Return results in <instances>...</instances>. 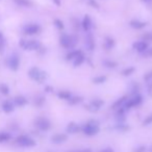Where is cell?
<instances>
[{
    "label": "cell",
    "mask_w": 152,
    "mask_h": 152,
    "mask_svg": "<svg viewBox=\"0 0 152 152\" xmlns=\"http://www.w3.org/2000/svg\"><path fill=\"white\" fill-rule=\"evenodd\" d=\"M81 130L87 137H94L100 131V125L99 122L96 120H90L88 121L83 126L81 127Z\"/></svg>",
    "instance_id": "6da1fadb"
},
{
    "label": "cell",
    "mask_w": 152,
    "mask_h": 152,
    "mask_svg": "<svg viewBox=\"0 0 152 152\" xmlns=\"http://www.w3.org/2000/svg\"><path fill=\"white\" fill-rule=\"evenodd\" d=\"M59 43L66 49H72L75 47L77 43V38L75 36H68L66 34H63L59 38Z\"/></svg>",
    "instance_id": "7a4b0ae2"
},
{
    "label": "cell",
    "mask_w": 152,
    "mask_h": 152,
    "mask_svg": "<svg viewBox=\"0 0 152 152\" xmlns=\"http://www.w3.org/2000/svg\"><path fill=\"white\" fill-rule=\"evenodd\" d=\"M28 75H29V77L32 79V80L37 81V83H44L45 79H46V73L36 67L31 68V69L29 70Z\"/></svg>",
    "instance_id": "3957f363"
},
{
    "label": "cell",
    "mask_w": 152,
    "mask_h": 152,
    "mask_svg": "<svg viewBox=\"0 0 152 152\" xmlns=\"http://www.w3.org/2000/svg\"><path fill=\"white\" fill-rule=\"evenodd\" d=\"M142 101H143V97H142L139 93L134 94V95H132V97H130V98L128 97L127 101L125 102V104L123 105V108L127 112V110H129L130 108L139 106L140 104L142 103Z\"/></svg>",
    "instance_id": "277c9868"
},
{
    "label": "cell",
    "mask_w": 152,
    "mask_h": 152,
    "mask_svg": "<svg viewBox=\"0 0 152 152\" xmlns=\"http://www.w3.org/2000/svg\"><path fill=\"white\" fill-rule=\"evenodd\" d=\"M16 143L17 145H19L20 147H25V148H30V147H34L36 146V141H34L32 137H28V135L22 134L16 139Z\"/></svg>",
    "instance_id": "5b68a950"
},
{
    "label": "cell",
    "mask_w": 152,
    "mask_h": 152,
    "mask_svg": "<svg viewBox=\"0 0 152 152\" xmlns=\"http://www.w3.org/2000/svg\"><path fill=\"white\" fill-rule=\"evenodd\" d=\"M19 45L25 50H39L41 48V44L36 40H21Z\"/></svg>",
    "instance_id": "8992f818"
},
{
    "label": "cell",
    "mask_w": 152,
    "mask_h": 152,
    "mask_svg": "<svg viewBox=\"0 0 152 152\" xmlns=\"http://www.w3.org/2000/svg\"><path fill=\"white\" fill-rule=\"evenodd\" d=\"M34 126L41 131H47L51 128V123L47 118L40 117L34 121Z\"/></svg>",
    "instance_id": "52a82bcc"
},
{
    "label": "cell",
    "mask_w": 152,
    "mask_h": 152,
    "mask_svg": "<svg viewBox=\"0 0 152 152\" xmlns=\"http://www.w3.org/2000/svg\"><path fill=\"white\" fill-rule=\"evenodd\" d=\"M41 31V27L40 25L34 23H30L27 24L23 27V32L27 36H34V34H38Z\"/></svg>",
    "instance_id": "ba28073f"
},
{
    "label": "cell",
    "mask_w": 152,
    "mask_h": 152,
    "mask_svg": "<svg viewBox=\"0 0 152 152\" xmlns=\"http://www.w3.org/2000/svg\"><path fill=\"white\" fill-rule=\"evenodd\" d=\"M7 67L10 68L11 70L13 71H16V70L19 69V66H20V58L17 54H13L11 56H9L7 61Z\"/></svg>",
    "instance_id": "9c48e42d"
},
{
    "label": "cell",
    "mask_w": 152,
    "mask_h": 152,
    "mask_svg": "<svg viewBox=\"0 0 152 152\" xmlns=\"http://www.w3.org/2000/svg\"><path fill=\"white\" fill-rule=\"evenodd\" d=\"M104 102L102 101L101 99H93L91 102H90L89 105H86V108H87L89 112L91 113H96L98 112V110H100V107H101L102 105H103Z\"/></svg>",
    "instance_id": "30bf717a"
},
{
    "label": "cell",
    "mask_w": 152,
    "mask_h": 152,
    "mask_svg": "<svg viewBox=\"0 0 152 152\" xmlns=\"http://www.w3.org/2000/svg\"><path fill=\"white\" fill-rule=\"evenodd\" d=\"M133 49L139 53H145L148 49V43L145 41H137L133 44Z\"/></svg>",
    "instance_id": "8fae6325"
},
{
    "label": "cell",
    "mask_w": 152,
    "mask_h": 152,
    "mask_svg": "<svg viewBox=\"0 0 152 152\" xmlns=\"http://www.w3.org/2000/svg\"><path fill=\"white\" fill-rule=\"evenodd\" d=\"M67 140H68V135L66 133H56V134L51 137V142L53 144H56V145L65 143Z\"/></svg>",
    "instance_id": "7c38bea8"
},
{
    "label": "cell",
    "mask_w": 152,
    "mask_h": 152,
    "mask_svg": "<svg viewBox=\"0 0 152 152\" xmlns=\"http://www.w3.org/2000/svg\"><path fill=\"white\" fill-rule=\"evenodd\" d=\"M80 130H81V127L75 122H70L67 125V127H66V131L69 134H75V133L79 132Z\"/></svg>",
    "instance_id": "4fadbf2b"
},
{
    "label": "cell",
    "mask_w": 152,
    "mask_h": 152,
    "mask_svg": "<svg viewBox=\"0 0 152 152\" xmlns=\"http://www.w3.org/2000/svg\"><path fill=\"white\" fill-rule=\"evenodd\" d=\"M1 107H2L3 112L12 113V112H14L16 105H15V103H14V101H11V100H5V101L2 103V105H1Z\"/></svg>",
    "instance_id": "5bb4252c"
},
{
    "label": "cell",
    "mask_w": 152,
    "mask_h": 152,
    "mask_svg": "<svg viewBox=\"0 0 152 152\" xmlns=\"http://www.w3.org/2000/svg\"><path fill=\"white\" fill-rule=\"evenodd\" d=\"M127 99H128V96H123L122 98L118 99L114 104H113L112 108H113V110H119V108L123 107V105H124L125 102L127 101Z\"/></svg>",
    "instance_id": "9a60e30c"
},
{
    "label": "cell",
    "mask_w": 152,
    "mask_h": 152,
    "mask_svg": "<svg viewBox=\"0 0 152 152\" xmlns=\"http://www.w3.org/2000/svg\"><path fill=\"white\" fill-rule=\"evenodd\" d=\"M81 25H83V28L86 30V31H90V29L92 28V20H91V18H90L89 15L85 16Z\"/></svg>",
    "instance_id": "2e32d148"
},
{
    "label": "cell",
    "mask_w": 152,
    "mask_h": 152,
    "mask_svg": "<svg viewBox=\"0 0 152 152\" xmlns=\"http://www.w3.org/2000/svg\"><path fill=\"white\" fill-rule=\"evenodd\" d=\"M86 46L90 51L94 50V48H95V42H94V38L91 34H89L86 37Z\"/></svg>",
    "instance_id": "e0dca14e"
},
{
    "label": "cell",
    "mask_w": 152,
    "mask_h": 152,
    "mask_svg": "<svg viewBox=\"0 0 152 152\" xmlns=\"http://www.w3.org/2000/svg\"><path fill=\"white\" fill-rule=\"evenodd\" d=\"M129 25L134 29H142V28L146 27V22L140 21V20H131Z\"/></svg>",
    "instance_id": "ac0fdd59"
},
{
    "label": "cell",
    "mask_w": 152,
    "mask_h": 152,
    "mask_svg": "<svg viewBox=\"0 0 152 152\" xmlns=\"http://www.w3.org/2000/svg\"><path fill=\"white\" fill-rule=\"evenodd\" d=\"M83 52L81 50H78V49H74V50H71L67 55H66V59L67 61H74L76 57L78 56L80 53Z\"/></svg>",
    "instance_id": "d6986e66"
},
{
    "label": "cell",
    "mask_w": 152,
    "mask_h": 152,
    "mask_svg": "<svg viewBox=\"0 0 152 152\" xmlns=\"http://www.w3.org/2000/svg\"><path fill=\"white\" fill-rule=\"evenodd\" d=\"M14 103H15L16 106L21 107V106H24L27 104V99H26L24 96H17V97L14 99Z\"/></svg>",
    "instance_id": "ffe728a7"
},
{
    "label": "cell",
    "mask_w": 152,
    "mask_h": 152,
    "mask_svg": "<svg viewBox=\"0 0 152 152\" xmlns=\"http://www.w3.org/2000/svg\"><path fill=\"white\" fill-rule=\"evenodd\" d=\"M115 46V41L113 38H110V37H106L105 38V41H104V44H103V47L106 49V50H110V49H113Z\"/></svg>",
    "instance_id": "44dd1931"
},
{
    "label": "cell",
    "mask_w": 152,
    "mask_h": 152,
    "mask_svg": "<svg viewBox=\"0 0 152 152\" xmlns=\"http://www.w3.org/2000/svg\"><path fill=\"white\" fill-rule=\"evenodd\" d=\"M57 97L59 99H63V100H66V101H69L72 97V94L70 93L69 91H59L57 93Z\"/></svg>",
    "instance_id": "7402d4cb"
},
{
    "label": "cell",
    "mask_w": 152,
    "mask_h": 152,
    "mask_svg": "<svg viewBox=\"0 0 152 152\" xmlns=\"http://www.w3.org/2000/svg\"><path fill=\"white\" fill-rule=\"evenodd\" d=\"M86 57H85V54H83V52L80 53V54L78 55V56L76 57L75 59L73 61V65L74 67H79V66H81L83 64V61H85Z\"/></svg>",
    "instance_id": "603a6c76"
},
{
    "label": "cell",
    "mask_w": 152,
    "mask_h": 152,
    "mask_svg": "<svg viewBox=\"0 0 152 152\" xmlns=\"http://www.w3.org/2000/svg\"><path fill=\"white\" fill-rule=\"evenodd\" d=\"M15 1L16 4L20 5L22 7H31V2H30L29 0H14Z\"/></svg>",
    "instance_id": "cb8c5ba5"
},
{
    "label": "cell",
    "mask_w": 152,
    "mask_h": 152,
    "mask_svg": "<svg viewBox=\"0 0 152 152\" xmlns=\"http://www.w3.org/2000/svg\"><path fill=\"white\" fill-rule=\"evenodd\" d=\"M81 101H83V97H81V96H72L71 99L68 102H69L71 105H76V104L80 103Z\"/></svg>",
    "instance_id": "d4e9b609"
},
{
    "label": "cell",
    "mask_w": 152,
    "mask_h": 152,
    "mask_svg": "<svg viewBox=\"0 0 152 152\" xmlns=\"http://www.w3.org/2000/svg\"><path fill=\"white\" fill-rule=\"evenodd\" d=\"M106 76L104 75H99V76H96L95 78H93V83H96V85H101V83H104L106 81Z\"/></svg>",
    "instance_id": "484cf974"
},
{
    "label": "cell",
    "mask_w": 152,
    "mask_h": 152,
    "mask_svg": "<svg viewBox=\"0 0 152 152\" xmlns=\"http://www.w3.org/2000/svg\"><path fill=\"white\" fill-rule=\"evenodd\" d=\"M103 66L106 68H108V69H114V68H116L117 66H118V64H117V61H110V59H106V61H103Z\"/></svg>",
    "instance_id": "4316f807"
},
{
    "label": "cell",
    "mask_w": 152,
    "mask_h": 152,
    "mask_svg": "<svg viewBox=\"0 0 152 152\" xmlns=\"http://www.w3.org/2000/svg\"><path fill=\"white\" fill-rule=\"evenodd\" d=\"M11 139V134L5 131H2V132H0V143H5L7 142L9 140Z\"/></svg>",
    "instance_id": "83f0119b"
},
{
    "label": "cell",
    "mask_w": 152,
    "mask_h": 152,
    "mask_svg": "<svg viewBox=\"0 0 152 152\" xmlns=\"http://www.w3.org/2000/svg\"><path fill=\"white\" fill-rule=\"evenodd\" d=\"M134 71H135V69L133 67L125 68V69L122 71V75L123 76H129V75H131V74H133V72Z\"/></svg>",
    "instance_id": "f1b7e54d"
},
{
    "label": "cell",
    "mask_w": 152,
    "mask_h": 152,
    "mask_svg": "<svg viewBox=\"0 0 152 152\" xmlns=\"http://www.w3.org/2000/svg\"><path fill=\"white\" fill-rule=\"evenodd\" d=\"M142 40L147 43L152 42V31H148V32H146V34H144L143 37H142Z\"/></svg>",
    "instance_id": "f546056e"
},
{
    "label": "cell",
    "mask_w": 152,
    "mask_h": 152,
    "mask_svg": "<svg viewBox=\"0 0 152 152\" xmlns=\"http://www.w3.org/2000/svg\"><path fill=\"white\" fill-rule=\"evenodd\" d=\"M0 93L3 94V95H7L10 93V88L5 83H1L0 85Z\"/></svg>",
    "instance_id": "4dcf8cb0"
},
{
    "label": "cell",
    "mask_w": 152,
    "mask_h": 152,
    "mask_svg": "<svg viewBox=\"0 0 152 152\" xmlns=\"http://www.w3.org/2000/svg\"><path fill=\"white\" fill-rule=\"evenodd\" d=\"M44 103H45V98L43 96H38L36 98V100H34V104L37 106H42Z\"/></svg>",
    "instance_id": "1f68e13d"
},
{
    "label": "cell",
    "mask_w": 152,
    "mask_h": 152,
    "mask_svg": "<svg viewBox=\"0 0 152 152\" xmlns=\"http://www.w3.org/2000/svg\"><path fill=\"white\" fill-rule=\"evenodd\" d=\"M144 80H145V83H147V85H149V83H152V71H150L145 74V76H144Z\"/></svg>",
    "instance_id": "d6a6232c"
},
{
    "label": "cell",
    "mask_w": 152,
    "mask_h": 152,
    "mask_svg": "<svg viewBox=\"0 0 152 152\" xmlns=\"http://www.w3.org/2000/svg\"><path fill=\"white\" fill-rule=\"evenodd\" d=\"M142 124H143V126H148V125L152 124V114L148 115V116L144 119V121H143Z\"/></svg>",
    "instance_id": "836d02e7"
},
{
    "label": "cell",
    "mask_w": 152,
    "mask_h": 152,
    "mask_svg": "<svg viewBox=\"0 0 152 152\" xmlns=\"http://www.w3.org/2000/svg\"><path fill=\"white\" fill-rule=\"evenodd\" d=\"M117 129L120 131H127L129 129V126L125 125L124 123H119V124L117 125Z\"/></svg>",
    "instance_id": "e575fe53"
},
{
    "label": "cell",
    "mask_w": 152,
    "mask_h": 152,
    "mask_svg": "<svg viewBox=\"0 0 152 152\" xmlns=\"http://www.w3.org/2000/svg\"><path fill=\"white\" fill-rule=\"evenodd\" d=\"M54 25L56 26L58 29H64V23H63V21L61 20H59V19H55L54 20Z\"/></svg>",
    "instance_id": "d590c367"
},
{
    "label": "cell",
    "mask_w": 152,
    "mask_h": 152,
    "mask_svg": "<svg viewBox=\"0 0 152 152\" xmlns=\"http://www.w3.org/2000/svg\"><path fill=\"white\" fill-rule=\"evenodd\" d=\"M146 150H147V148H146V146L141 145V146H139V147L135 148V149L133 150V152H145Z\"/></svg>",
    "instance_id": "8d00e7d4"
},
{
    "label": "cell",
    "mask_w": 152,
    "mask_h": 152,
    "mask_svg": "<svg viewBox=\"0 0 152 152\" xmlns=\"http://www.w3.org/2000/svg\"><path fill=\"white\" fill-rule=\"evenodd\" d=\"M89 3H90V4H91L93 7H95V9H98V7H99V5H98V3L96 2L95 0H89Z\"/></svg>",
    "instance_id": "74e56055"
},
{
    "label": "cell",
    "mask_w": 152,
    "mask_h": 152,
    "mask_svg": "<svg viewBox=\"0 0 152 152\" xmlns=\"http://www.w3.org/2000/svg\"><path fill=\"white\" fill-rule=\"evenodd\" d=\"M145 56H148V57H152V48H148L147 51L144 53Z\"/></svg>",
    "instance_id": "f35d334b"
},
{
    "label": "cell",
    "mask_w": 152,
    "mask_h": 152,
    "mask_svg": "<svg viewBox=\"0 0 152 152\" xmlns=\"http://www.w3.org/2000/svg\"><path fill=\"white\" fill-rule=\"evenodd\" d=\"M99 152H115V150L113 149V148H110V147H106V148H103V149H101Z\"/></svg>",
    "instance_id": "ab89813d"
},
{
    "label": "cell",
    "mask_w": 152,
    "mask_h": 152,
    "mask_svg": "<svg viewBox=\"0 0 152 152\" xmlns=\"http://www.w3.org/2000/svg\"><path fill=\"white\" fill-rule=\"evenodd\" d=\"M45 90H46L47 93H52V92H53V88L52 87H46V89H45Z\"/></svg>",
    "instance_id": "60d3db41"
},
{
    "label": "cell",
    "mask_w": 152,
    "mask_h": 152,
    "mask_svg": "<svg viewBox=\"0 0 152 152\" xmlns=\"http://www.w3.org/2000/svg\"><path fill=\"white\" fill-rule=\"evenodd\" d=\"M80 152H93V150L91 148H86V149H81Z\"/></svg>",
    "instance_id": "b9f144b4"
},
{
    "label": "cell",
    "mask_w": 152,
    "mask_h": 152,
    "mask_svg": "<svg viewBox=\"0 0 152 152\" xmlns=\"http://www.w3.org/2000/svg\"><path fill=\"white\" fill-rule=\"evenodd\" d=\"M53 2L56 5H61V0H53Z\"/></svg>",
    "instance_id": "7bdbcfd3"
},
{
    "label": "cell",
    "mask_w": 152,
    "mask_h": 152,
    "mask_svg": "<svg viewBox=\"0 0 152 152\" xmlns=\"http://www.w3.org/2000/svg\"><path fill=\"white\" fill-rule=\"evenodd\" d=\"M4 41V38H3V34L0 32V42H3Z\"/></svg>",
    "instance_id": "ee69618b"
},
{
    "label": "cell",
    "mask_w": 152,
    "mask_h": 152,
    "mask_svg": "<svg viewBox=\"0 0 152 152\" xmlns=\"http://www.w3.org/2000/svg\"><path fill=\"white\" fill-rule=\"evenodd\" d=\"M142 1H144V2H150L151 0H142Z\"/></svg>",
    "instance_id": "f6af8a7d"
},
{
    "label": "cell",
    "mask_w": 152,
    "mask_h": 152,
    "mask_svg": "<svg viewBox=\"0 0 152 152\" xmlns=\"http://www.w3.org/2000/svg\"><path fill=\"white\" fill-rule=\"evenodd\" d=\"M149 151H150V152H152V145L150 146V148H149Z\"/></svg>",
    "instance_id": "bcb514c9"
},
{
    "label": "cell",
    "mask_w": 152,
    "mask_h": 152,
    "mask_svg": "<svg viewBox=\"0 0 152 152\" xmlns=\"http://www.w3.org/2000/svg\"><path fill=\"white\" fill-rule=\"evenodd\" d=\"M71 152H80V150H77V151H71Z\"/></svg>",
    "instance_id": "7dc6e473"
}]
</instances>
